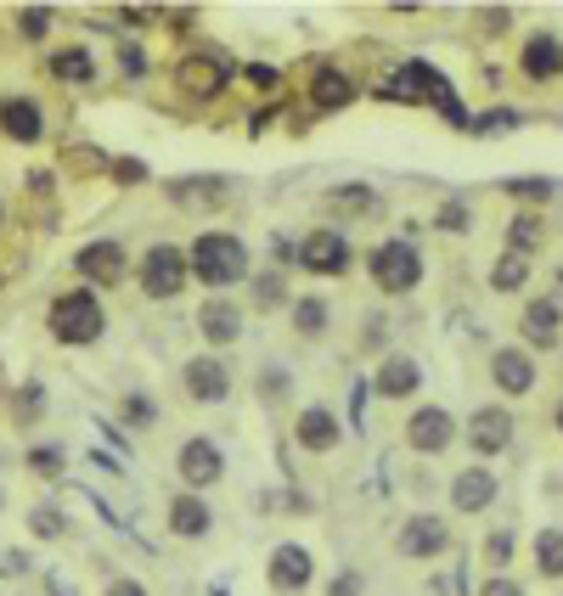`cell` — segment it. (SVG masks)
<instances>
[{
	"mask_svg": "<svg viewBox=\"0 0 563 596\" xmlns=\"http://www.w3.org/2000/svg\"><path fill=\"white\" fill-rule=\"evenodd\" d=\"M186 254H192L186 271H192L203 287H231V282L249 276V247H243V236H231V231H203Z\"/></svg>",
	"mask_w": 563,
	"mask_h": 596,
	"instance_id": "6da1fadb",
	"label": "cell"
},
{
	"mask_svg": "<svg viewBox=\"0 0 563 596\" xmlns=\"http://www.w3.org/2000/svg\"><path fill=\"white\" fill-rule=\"evenodd\" d=\"M102 327H108V316H102V298L90 293V287H74V293H63L57 305H52V338L68 343V350L97 343Z\"/></svg>",
	"mask_w": 563,
	"mask_h": 596,
	"instance_id": "7a4b0ae2",
	"label": "cell"
},
{
	"mask_svg": "<svg viewBox=\"0 0 563 596\" xmlns=\"http://www.w3.org/2000/svg\"><path fill=\"white\" fill-rule=\"evenodd\" d=\"M366 271H372V282H378L384 293H411L422 282V254L411 242H378L366 254Z\"/></svg>",
	"mask_w": 563,
	"mask_h": 596,
	"instance_id": "3957f363",
	"label": "cell"
},
{
	"mask_svg": "<svg viewBox=\"0 0 563 596\" xmlns=\"http://www.w3.org/2000/svg\"><path fill=\"white\" fill-rule=\"evenodd\" d=\"M186 254L175 242H153L147 247V260H141V293L147 298H180V287H186Z\"/></svg>",
	"mask_w": 563,
	"mask_h": 596,
	"instance_id": "277c9868",
	"label": "cell"
},
{
	"mask_svg": "<svg viewBox=\"0 0 563 596\" xmlns=\"http://www.w3.org/2000/svg\"><path fill=\"white\" fill-rule=\"evenodd\" d=\"M310 276H344L350 271V242L339 236V231H310L305 242H299V254H294Z\"/></svg>",
	"mask_w": 563,
	"mask_h": 596,
	"instance_id": "5b68a950",
	"label": "cell"
},
{
	"mask_svg": "<svg viewBox=\"0 0 563 596\" xmlns=\"http://www.w3.org/2000/svg\"><path fill=\"white\" fill-rule=\"evenodd\" d=\"M175 467H180L186 489H209V484L225 478V456H220V444H214V439H186V444H180V456H175Z\"/></svg>",
	"mask_w": 563,
	"mask_h": 596,
	"instance_id": "8992f818",
	"label": "cell"
},
{
	"mask_svg": "<svg viewBox=\"0 0 563 596\" xmlns=\"http://www.w3.org/2000/svg\"><path fill=\"white\" fill-rule=\"evenodd\" d=\"M74 271H79L85 282L119 287V282H124V271H130V260H124V247H119V242H85L79 254H74Z\"/></svg>",
	"mask_w": 563,
	"mask_h": 596,
	"instance_id": "52a82bcc",
	"label": "cell"
},
{
	"mask_svg": "<svg viewBox=\"0 0 563 596\" xmlns=\"http://www.w3.org/2000/svg\"><path fill=\"white\" fill-rule=\"evenodd\" d=\"M451 439H456V422H451V411H440V406L417 411V417L406 422V444H411L417 456H440V451H451Z\"/></svg>",
	"mask_w": 563,
	"mask_h": 596,
	"instance_id": "ba28073f",
	"label": "cell"
},
{
	"mask_svg": "<svg viewBox=\"0 0 563 596\" xmlns=\"http://www.w3.org/2000/svg\"><path fill=\"white\" fill-rule=\"evenodd\" d=\"M175 79H180L186 96H203V102H214V96L225 90V63L214 52H192V57H180Z\"/></svg>",
	"mask_w": 563,
	"mask_h": 596,
	"instance_id": "9c48e42d",
	"label": "cell"
},
{
	"mask_svg": "<svg viewBox=\"0 0 563 596\" xmlns=\"http://www.w3.org/2000/svg\"><path fill=\"white\" fill-rule=\"evenodd\" d=\"M180 383H186V394H192V400H203V406H220L225 394H231V372H225L214 355H192V361H186V372H180Z\"/></svg>",
	"mask_w": 563,
	"mask_h": 596,
	"instance_id": "30bf717a",
	"label": "cell"
},
{
	"mask_svg": "<svg viewBox=\"0 0 563 596\" xmlns=\"http://www.w3.org/2000/svg\"><path fill=\"white\" fill-rule=\"evenodd\" d=\"M467 444H474L479 456H501L512 444V417L501 406H479L474 417H467Z\"/></svg>",
	"mask_w": 563,
	"mask_h": 596,
	"instance_id": "8fae6325",
	"label": "cell"
},
{
	"mask_svg": "<svg viewBox=\"0 0 563 596\" xmlns=\"http://www.w3.org/2000/svg\"><path fill=\"white\" fill-rule=\"evenodd\" d=\"M519 68H525L536 85L558 79V74H563V40H558L552 29H536V34L525 40V52H519Z\"/></svg>",
	"mask_w": 563,
	"mask_h": 596,
	"instance_id": "7c38bea8",
	"label": "cell"
},
{
	"mask_svg": "<svg viewBox=\"0 0 563 596\" xmlns=\"http://www.w3.org/2000/svg\"><path fill=\"white\" fill-rule=\"evenodd\" d=\"M445 545H451V529H445L434 512H417V518L400 523V552H406V558H440Z\"/></svg>",
	"mask_w": 563,
	"mask_h": 596,
	"instance_id": "4fadbf2b",
	"label": "cell"
},
{
	"mask_svg": "<svg viewBox=\"0 0 563 596\" xmlns=\"http://www.w3.org/2000/svg\"><path fill=\"white\" fill-rule=\"evenodd\" d=\"M525 338L536 350H558V338H563V305L558 298H530L525 305Z\"/></svg>",
	"mask_w": 563,
	"mask_h": 596,
	"instance_id": "5bb4252c",
	"label": "cell"
},
{
	"mask_svg": "<svg viewBox=\"0 0 563 596\" xmlns=\"http://www.w3.org/2000/svg\"><path fill=\"white\" fill-rule=\"evenodd\" d=\"M198 332H203V343H238V332H243V310L231 305V298H203V310H198Z\"/></svg>",
	"mask_w": 563,
	"mask_h": 596,
	"instance_id": "9a60e30c",
	"label": "cell"
},
{
	"mask_svg": "<svg viewBox=\"0 0 563 596\" xmlns=\"http://www.w3.org/2000/svg\"><path fill=\"white\" fill-rule=\"evenodd\" d=\"M490 501H496V473L467 467V473L451 478V507H456V512H485Z\"/></svg>",
	"mask_w": 563,
	"mask_h": 596,
	"instance_id": "2e32d148",
	"label": "cell"
},
{
	"mask_svg": "<svg viewBox=\"0 0 563 596\" xmlns=\"http://www.w3.org/2000/svg\"><path fill=\"white\" fill-rule=\"evenodd\" d=\"M422 102H434L440 108V119L451 124V130H467V124H474V113H467L462 102H456V90H451V79L429 63V68H422Z\"/></svg>",
	"mask_w": 563,
	"mask_h": 596,
	"instance_id": "e0dca14e",
	"label": "cell"
},
{
	"mask_svg": "<svg viewBox=\"0 0 563 596\" xmlns=\"http://www.w3.org/2000/svg\"><path fill=\"white\" fill-rule=\"evenodd\" d=\"M310 102H316V113H339V108H350V102H355V79H350L344 68H316V79H310Z\"/></svg>",
	"mask_w": 563,
	"mask_h": 596,
	"instance_id": "ac0fdd59",
	"label": "cell"
},
{
	"mask_svg": "<svg viewBox=\"0 0 563 596\" xmlns=\"http://www.w3.org/2000/svg\"><path fill=\"white\" fill-rule=\"evenodd\" d=\"M490 377H496V388H501V394L525 400V394L536 388V361H530V355H519V350H501V355L490 361Z\"/></svg>",
	"mask_w": 563,
	"mask_h": 596,
	"instance_id": "d6986e66",
	"label": "cell"
},
{
	"mask_svg": "<svg viewBox=\"0 0 563 596\" xmlns=\"http://www.w3.org/2000/svg\"><path fill=\"white\" fill-rule=\"evenodd\" d=\"M372 388H378L384 400H406V394L422 388V366H417L411 355H389V361L378 366V377H372Z\"/></svg>",
	"mask_w": 563,
	"mask_h": 596,
	"instance_id": "ffe728a7",
	"label": "cell"
},
{
	"mask_svg": "<svg viewBox=\"0 0 563 596\" xmlns=\"http://www.w3.org/2000/svg\"><path fill=\"white\" fill-rule=\"evenodd\" d=\"M271 585L276 591H305L310 585V552L305 545H276L271 552Z\"/></svg>",
	"mask_w": 563,
	"mask_h": 596,
	"instance_id": "44dd1931",
	"label": "cell"
},
{
	"mask_svg": "<svg viewBox=\"0 0 563 596\" xmlns=\"http://www.w3.org/2000/svg\"><path fill=\"white\" fill-rule=\"evenodd\" d=\"M0 130H7L12 141H23V146H34V141L45 135V113H40V102H29V96L7 102V108H0Z\"/></svg>",
	"mask_w": 563,
	"mask_h": 596,
	"instance_id": "7402d4cb",
	"label": "cell"
},
{
	"mask_svg": "<svg viewBox=\"0 0 563 596\" xmlns=\"http://www.w3.org/2000/svg\"><path fill=\"white\" fill-rule=\"evenodd\" d=\"M294 439L305 444V451H333V444H339V417L333 411H327V406H310L305 417H299V428H294Z\"/></svg>",
	"mask_w": 563,
	"mask_h": 596,
	"instance_id": "603a6c76",
	"label": "cell"
},
{
	"mask_svg": "<svg viewBox=\"0 0 563 596\" xmlns=\"http://www.w3.org/2000/svg\"><path fill=\"white\" fill-rule=\"evenodd\" d=\"M169 529L186 534V540L209 534V529H214V512L203 507V495H175V501H169Z\"/></svg>",
	"mask_w": 563,
	"mask_h": 596,
	"instance_id": "cb8c5ba5",
	"label": "cell"
},
{
	"mask_svg": "<svg viewBox=\"0 0 563 596\" xmlns=\"http://www.w3.org/2000/svg\"><path fill=\"white\" fill-rule=\"evenodd\" d=\"M52 79H63V85H90V79H97V63H90L85 45H63V52L52 57Z\"/></svg>",
	"mask_w": 563,
	"mask_h": 596,
	"instance_id": "d4e9b609",
	"label": "cell"
},
{
	"mask_svg": "<svg viewBox=\"0 0 563 596\" xmlns=\"http://www.w3.org/2000/svg\"><path fill=\"white\" fill-rule=\"evenodd\" d=\"M501 191L519 197V203H552V197H563V186L547 175H512V180H501Z\"/></svg>",
	"mask_w": 563,
	"mask_h": 596,
	"instance_id": "484cf974",
	"label": "cell"
},
{
	"mask_svg": "<svg viewBox=\"0 0 563 596\" xmlns=\"http://www.w3.org/2000/svg\"><path fill=\"white\" fill-rule=\"evenodd\" d=\"M422 68H429V63H406L395 79L378 85V96H384V102H422Z\"/></svg>",
	"mask_w": 563,
	"mask_h": 596,
	"instance_id": "4316f807",
	"label": "cell"
},
{
	"mask_svg": "<svg viewBox=\"0 0 563 596\" xmlns=\"http://www.w3.org/2000/svg\"><path fill=\"white\" fill-rule=\"evenodd\" d=\"M507 247H512V260H525V254H536V247H541V220L530 209L507 225Z\"/></svg>",
	"mask_w": 563,
	"mask_h": 596,
	"instance_id": "83f0119b",
	"label": "cell"
},
{
	"mask_svg": "<svg viewBox=\"0 0 563 596\" xmlns=\"http://www.w3.org/2000/svg\"><path fill=\"white\" fill-rule=\"evenodd\" d=\"M519 124H525L519 108H490V113H474V124H467V130H474V135H512Z\"/></svg>",
	"mask_w": 563,
	"mask_h": 596,
	"instance_id": "f1b7e54d",
	"label": "cell"
},
{
	"mask_svg": "<svg viewBox=\"0 0 563 596\" xmlns=\"http://www.w3.org/2000/svg\"><path fill=\"white\" fill-rule=\"evenodd\" d=\"M536 569L552 574V580L563 574V529H541L536 534Z\"/></svg>",
	"mask_w": 563,
	"mask_h": 596,
	"instance_id": "f546056e",
	"label": "cell"
},
{
	"mask_svg": "<svg viewBox=\"0 0 563 596\" xmlns=\"http://www.w3.org/2000/svg\"><path fill=\"white\" fill-rule=\"evenodd\" d=\"M294 327L305 332V338H316L321 327H327V305L316 293H305V298H294Z\"/></svg>",
	"mask_w": 563,
	"mask_h": 596,
	"instance_id": "4dcf8cb0",
	"label": "cell"
},
{
	"mask_svg": "<svg viewBox=\"0 0 563 596\" xmlns=\"http://www.w3.org/2000/svg\"><path fill=\"white\" fill-rule=\"evenodd\" d=\"M333 209H344V214H372V209H378V191H372V186H339V191H333Z\"/></svg>",
	"mask_w": 563,
	"mask_h": 596,
	"instance_id": "1f68e13d",
	"label": "cell"
},
{
	"mask_svg": "<svg viewBox=\"0 0 563 596\" xmlns=\"http://www.w3.org/2000/svg\"><path fill=\"white\" fill-rule=\"evenodd\" d=\"M525 282H530V260H512V254H507V260L490 271V287H496V293H519Z\"/></svg>",
	"mask_w": 563,
	"mask_h": 596,
	"instance_id": "d6a6232c",
	"label": "cell"
},
{
	"mask_svg": "<svg viewBox=\"0 0 563 596\" xmlns=\"http://www.w3.org/2000/svg\"><path fill=\"white\" fill-rule=\"evenodd\" d=\"M63 523H68V518H63L57 507H34V518H29V529H34L40 540H57V534H63Z\"/></svg>",
	"mask_w": 563,
	"mask_h": 596,
	"instance_id": "836d02e7",
	"label": "cell"
},
{
	"mask_svg": "<svg viewBox=\"0 0 563 596\" xmlns=\"http://www.w3.org/2000/svg\"><path fill=\"white\" fill-rule=\"evenodd\" d=\"M29 467L45 473V478H63V451L57 444H40V451H29Z\"/></svg>",
	"mask_w": 563,
	"mask_h": 596,
	"instance_id": "e575fe53",
	"label": "cell"
},
{
	"mask_svg": "<svg viewBox=\"0 0 563 596\" xmlns=\"http://www.w3.org/2000/svg\"><path fill=\"white\" fill-rule=\"evenodd\" d=\"M45 29H52V12H45V7L18 12V34H23V40H45Z\"/></svg>",
	"mask_w": 563,
	"mask_h": 596,
	"instance_id": "d590c367",
	"label": "cell"
},
{
	"mask_svg": "<svg viewBox=\"0 0 563 596\" xmlns=\"http://www.w3.org/2000/svg\"><path fill=\"white\" fill-rule=\"evenodd\" d=\"M40 411H45V388L29 383V388L18 394V422H40Z\"/></svg>",
	"mask_w": 563,
	"mask_h": 596,
	"instance_id": "8d00e7d4",
	"label": "cell"
},
{
	"mask_svg": "<svg viewBox=\"0 0 563 596\" xmlns=\"http://www.w3.org/2000/svg\"><path fill=\"white\" fill-rule=\"evenodd\" d=\"M124 417H130V422H135V428H147V422H153V417H158V406H153V400H147V394H130V400H124Z\"/></svg>",
	"mask_w": 563,
	"mask_h": 596,
	"instance_id": "74e56055",
	"label": "cell"
},
{
	"mask_svg": "<svg viewBox=\"0 0 563 596\" xmlns=\"http://www.w3.org/2000/svg\"><path fill=\"white\" fill-rule=\"evenodd\" d=\"M119 63H124V74H130V79L147 74V52H141V45H119Z\"/></svg>",
	"mask_w": 563,
	"mask_h": 596,
	"instance_id": "f35d334b",
	"label": "cell"
},
{
	"mask_svg": "<svg viewBox=\"0 0 563 596\" xmlns=\"http://www.w3.org/2000/svg\"><path fill=\"white\" fill-rule=\"evenodd\" d=\"M243 79H249V85H260V90H276V79H282V74H276L271 63H249V68H243Z\"/></svg>",
	"mask_w": 563,
	"mask_h": 596,
	"instance_id": "ab89813d",
	"label": "cell"
},
{
	"mask_svg": "<svg viewBox=\"0 0 563 596\" xmlns=\"http://www.w3.org/2000/svg\"><path fill=\"white\" fill-rule=\"evenodd\" d=\"M113 175H119L124 186H141V180H147V164H141V158H119V164H113Z\"/></svg>",
	"mask_w": 563,
	"mask_h": 596,
	"instance_id": "60d3db41",
	"label": "cell"
},
{
	"mask_svg": "<svg viewBox=\"0 0 563 596\" xmlns=\"http://www.w3.org/2000/svg\"><path fill=\"white\" fill-rule=\"evenodd\" d=\"M366 394H372V383H355L350 388V422L361 428V417H366Z\"/></svg>",
	"mask_w": 563,
	"mask_h": 596,
	"instance_id": "b9f144b4",
	"label": "cell"
},
{
	"mask_svg": "<svg viewBox=\"0 0 563 596\" xmlns=\"http://www.w3.org/2000/svg\"><path fill=\"white\" fill-rule=\"evenodd\" d=\"M440 231H467V214H462V203H445V209H440Z\"/></svg>",
	"mask_w": 563,
	"mask_h": 596,
	"instance_id": "7bdbcfd3",
	"label": "cell"
},
{
	"mask_svg": "<svg viewBox=\"0 0 563 596\" xmlns=\"http://www.w3.org/2000/svg\"><path fill=\"white\" fill-rule=\"evenodd\" d=\"M327 596H361V574H339L333 585H327Z\"/></svg>",
	"mask_w": 563,
	"mask_h": 596,
	"instance_id": "ee69618b",
	"label": "cell"
},
{
	"mask_svg": "<svg viewBox=\"0 0 563 596\" xmlns=\"http://www.w3.org/2000/svg\"><path fill=\"white\" fill-rule=\"evenodd\" d=\"M260 305H265V310L282 305V282H276V276H260Z\"/></svg>",
	"mask_w": 563,
	"mask_h": 596,
	"instance_id": "f6af8a7d",
	"label": "cell"
},
{
	"mask_svg": "<svg viewBox=\"0 0 563 596\" xmlns=\"http://www.w3.org/2000/svg\"><path fill=\"white\" fill-rule=\"evenodd\" d=\"M479 596H525V585H519V580H490Z\"/></svg>",
	"mask_w": 563,
	"mask_h": 596,
	"instance_id": "bcb514c9",
	"label": "cell"
},
{
	"mask_svg": "<svg viewBox=\"0 0 563 596\" xmlns=\"http://www.w3.org/2000/svg\"><path fill=\"white\" fill-rule=\"evenodd\" d=\"M507 552H512V534H507V529L490 534V563H507Z\"/></svg>",
	"mask_w": 563,
	"mask_h": 596,
	"instance_id": "7dc6e473",
	"label": "cell"
},
{
	"mask_svg": "<svg viewBox=\"0 0 563 596\" xmlns=\"http://www.w3.org/2000/svg\"><path fill=\"white\" fill-rule=\"evenodd\" d=\"M108 596H147L135 580H108Z\"/></svg>",
	"mask_w": 563,
	"mask_h": 596,
	"instance_id": "c3c4849f",
	"label": "cell"
},
{
	"mask_svg": "<svg viewBox=\"0 0 563 596\" xmlns=\"http://www.w3.org/2000/svg\"><path fill=\"white\" fill-rule=\"evenodd\" d=\"M485 23H490V34H501V29H507V23H512V18H507V12H501V7H496V12H485Z\"/></svg>",
	"mask_w": 563,
	"mask_h": 596,
	"instance_id": "681fc988",
	"label": "cell"
},
{
	"mask_svg": "<svg viewBox=\"0 0 563 596\" xmlns=\"http://www.w3.org/2000/svg\"><path fill=\"white\" fill-rule=\"evenodd\" d=\"M52 596H74V591H68V585H63V580H52Z\"/></svg>",
	"mask_w": 563,
	"mask_h": 596,
	"instance_id": "f907efd6",
	"label": "cell"
},
{
	"mask_svg": "<svg viewBox=\"0 0 563 596\" xmlns=\"http://www.w3.org/2000/svg\"><path fill=\"white\" fill-rule=\"evenodd\" d=\"M558 305H563V271H558Z\"/></svg>",
	"mask_w": 563,
	"mask_h": 596,
	"instance_id": "816d5d0a",
	"label": "cell"
},
{
	"mask_svg": "<svg viewBox=\"0 0 563 596\" xmlns=\"http://www.w3.org/2000/svg\"><path fill=\"white\" fill-rule=\"evenodd\" d=\"M209 596H225V585H214V591H209Z\"/></svg>",
	"mask_w": 563,
	"mask_h": 596,
	"instance_id": "f5cc1de1",
	"label": "cell"
},
{
	"mask_svg": "<svg viewBox=\"0 0 563 596\" xmlns=\"http://www.w3.org/2000/svg\"><path fill=\"white\" fill-rule=\"evenodd\" d=\"M558 428H563V400H558Z\"/></svg>",
	"mask_w": 563,
	"mask_h": 596,
	"instance_id": "db71d44e",
	"label": "cell"
}]
</instances>
